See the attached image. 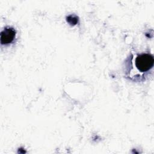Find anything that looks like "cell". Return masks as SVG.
<instances>
[{
	"label": "cell",
	"mask_w": 154,
	"mask_h": 154,
	"mask_svg": "<svg viewBox=\"0 0 154 154\" xmlns=\"http://www.w3.org/2000/svg\"><path fill=\"white\" fill-rule=\"evenodd\" d=\"M153 57L149 54H143L138 55L135 60V65L141 72H146L153 65Z\"/></svg>",
	"instance_id": "6da1fadb"
},
{
	"label": "cell",
	"mask_w": 154,
	"mask_h": 154,
	"mask_svg": "<svg viewBox=\"0 0 154 154\" xmlns=\"http://www.w3.org/2000/svg\"><path fill=\"white\" fill-rule=\"evenodd\" d=\"M16 35V31L11 27H6L1 33V43L8 45L11 43Z\"/></svg>",
	"instance_id": "7a4b0ae2"
}]
</instances>
